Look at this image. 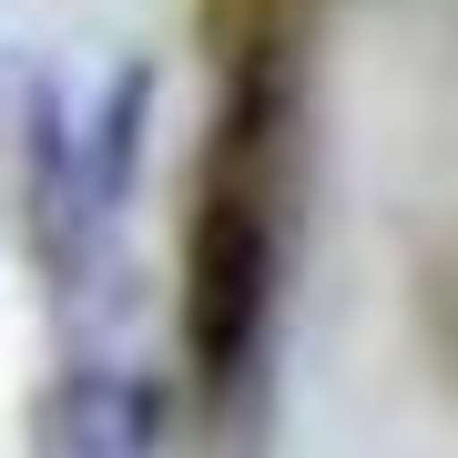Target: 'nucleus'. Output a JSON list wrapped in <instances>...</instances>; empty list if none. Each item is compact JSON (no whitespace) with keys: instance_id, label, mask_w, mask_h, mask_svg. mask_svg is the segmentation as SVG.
<instances>
[{"instance_id":"nucleus-1","label":"nucleus","mask_w":458,"mask_h":458,"mask_svg":"<svg viewBox=\"0 0 458 458\" xmlns=\"http://www.w3.org/2000/svg\"><path fill=\"white\" fill-rule=\"evenodd\" d=\"M276 306V225L245 194H214L194 214V245H183V336H194L204 377H234L265 336Z\"/></svg>"},{"instance_id":"nucleus-2","label":"nucleus","mask_w":458,"mask_h":458,"mask_svg":"<svg viewBox=\"0 0 458 458\" xmlns=\"http://www.w3.org/2000/svg\"><path fill=\"white\" fill-rule=\"evenodd\" d=\"M153 387L143 377H113V367H82L51 387L41 408V458H153Z\"/></svg>"},{"instance_id":"nucleus-3","label":"nucleus","mask_w":458,"mask_h":458,"mask_svg":"<svg viewBox=\"0 0 458 458\" xmlns=\"http://www.w3.org/2000/svg\"><path fill=\"white\" fill-rule=\"evenodd\" d=\"M143 102H153V72L132 62L123 82H113V102H102V143H92V204H113L123 183H132V164H143Z\"/></svg>"}]
</instances>
